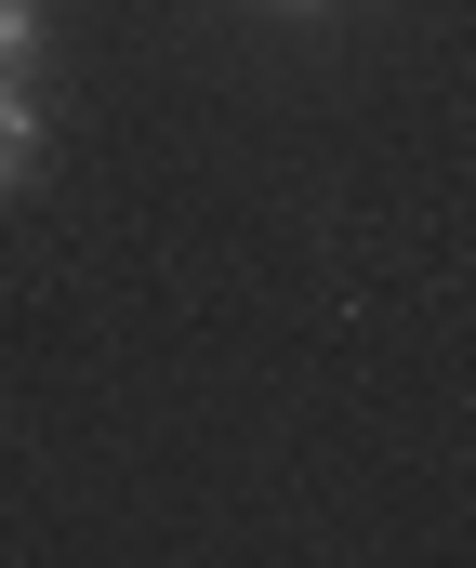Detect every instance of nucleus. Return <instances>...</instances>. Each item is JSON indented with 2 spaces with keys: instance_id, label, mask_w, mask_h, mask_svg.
<instances>
[{
  "instance_id": "2",
  "label": "nucleus",
  "mask_w": 476,
  "mask_h": 568,
  "mask_svg": "<svg viewBox=\"0 0 476 568\" xmlns=\"http://www.w3.org/2000/svg\"><path fill=\"white\" fill-rule=\"evenodd\" d=\"M40 40H53V13H40V0H0V80H27Z\"/></svg>"
},
{
  "instance_id": "1",
  "label": "nucleus",
  "mask_w": 476,
  "mask_h": 568,
  "mask_svg": "<svg viewBox=\"0 0 476 568\" xmlns=\"http://www.w3.org/2000/svg\"><path fill=\"white\" fill-rule=\"evenodd\" d=\"M40 172V106H27V80H0V199Z\"/></svg>"
},
{
  "instance_id": "3",
  "label": "nucleus",
  "mask_w": 476,
  "mask_h": 568,
  "mask_svg": "<svg viewBox=\"0 0 476 568\" xmlns=\"http://www.w3.org/2000/svg\"><path fill=\"white\" fill-rule=\"evenodd\" d=\"M278 13H317V0H278Z\"/></svg>"
}]
</instances>
